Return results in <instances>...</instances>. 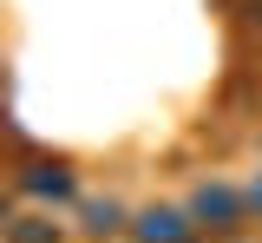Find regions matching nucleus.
Listing matches in <instances>:
<instances>
[{
    "mask_svg": "<svg viewBox=\"0 0 262 243\" xmlns=\"http://www.w3.org/2000/svg\"><path fill=\"white\" fill-rule=\"evenodd\" d=\"M190 217H196V230H236L249 217V197L236 184H196L190 191Z\"/></svg>",
    "mask_w": 262,
    "mask_h": 243,
    "instance_id": "1",
    "label": "nucleus"
},
{
    "mask_svg": "<svg viewBox=\"0 0 262 243\" xmlns=\"http://www.w3.org/2000/svg\"><path fill=\"white\" fill-rule=\"evenodd\" d=\"M131 237L138 243H196V217L190 210H170V204H151L131 217Z\"/></svg>",
    "mask_w": 262,
    "mask_h": 243,
    "instance_id": "2",
    "label": "nucleus"
},
{
    "mask_svg": "<svg viewBox=\"0 0 262 243\" xmlns=\"http://www.w3.org/2000/svg\"><path fill=\"white\" fill-rule=\"evenodd\" d=\"M20 184H27L33 197H46V204H72V197H79V177L66 171V165H46V158H39V165H27V171H20Z\"/></svg>",
    "mask_w": 262,
    "mask_h": 243,
    "instance_id": "3",
    "label": "nucleus"
},
{
    "mask_svg": "<svg viewBox=\"0 0 262 243\" xmlns=\"http://www.w3.org/2000/svg\"><path fill=\"white\" fill-rule=\"evenodd\" d=\"M79 224H85V237H118L125 230V204L118 197H85L79 204Z\"/></svg>",
    "mask_w": 262,
    "mask_h": 243,
    "instance_id": "4",
    "label": "nucleus"
},
{
    "mask_svg": "<svg viewBox=\"0 0 262 243\" xmlns=\"http://www.w3.org/2000/svg\"><path fill=\"white\" fill-rule=\"evenodd\" d=\"M0 237L7 243H59V224H53V217H7Z\"/></svg>",
    "mask_w": 262,
    "mask_h": 243,
    "instance_id": "5",
    "label": "nucleus"
},
{
    "mask_svg": "<svg viewBox=\"0 0 262 243\" xmlns=\"http://www.w3.org/2000/svg\"><path fill=\"white\" fill-rule=\"evenodd\" d=\"M243 197H249V217H262V171L249 177V184H243Z\"/></svg>",
    "mask_w": 262,
    "mask_h": 243,
    "instance_id": "6",
    "label": "nucleus"
},
{
    "mask_svg": "<svg viewBox=\"0 0 262 243\" xmlns=\"http://www.w3.org/2000/svg\"><path fill=\"white\" fill-rule=\"evenodd\" d=\"M7 217H13V210H7V197H0V224H7Z\"/></svg>",
    "mask_w": 262,
    "mask_h": 243,
    "instance_id": "7",
    "label": "nucleus"
},
{
    "mask_svg": "<svg viewBox=\"0 0 262 243\" xmlns=\"http://www.w3.org/2000/svg\"><path fill=\"white\" fill-rule=\"evenodd\" d=\"M256 20H262V0H256Z\"/></svg>",
    "mask_w": 262,
    "mask_h": 243,
    "instance_id": "8",
    "label": "nucleus"
}]
</instances>
